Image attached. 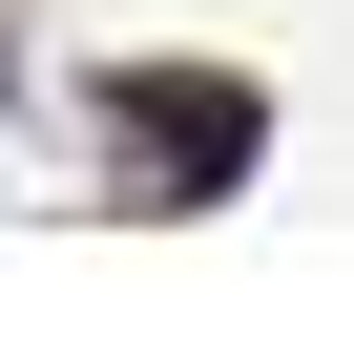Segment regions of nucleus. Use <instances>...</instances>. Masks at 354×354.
Instances as JSON below:
<instances>
[{"instance_id":"f257e3e1","label":"nucleus","mask_w":354,"mask_h":354,"mask_svg":"<svg viewBox=\"0 0 354 354\" xmlns=\"http://www.w3.org/2000/svg\"><path fill=\"white\" fill-rule=\"evenodd\" d=\"M104 125L146 146V167H125V188H146V209H209V188H230V167L271 146V104H250L230 63H104Z\"/></svg>"}]
</instances>
